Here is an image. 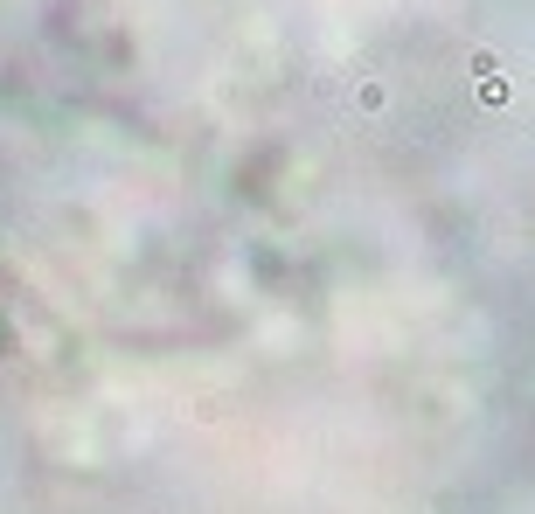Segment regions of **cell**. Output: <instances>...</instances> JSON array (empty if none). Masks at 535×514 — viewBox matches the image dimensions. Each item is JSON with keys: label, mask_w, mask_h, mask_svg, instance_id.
Returning a JSON list of instances; mask_svg holds the SVG:
<instances>
[{"label": "cell", "mask_w": 535, "mask_h": 514, "mask_svg": "<svg viewBox=\"0 0 535 514\" xmlns=\"http://www.w3.org/2000/svg\"><path fill=\"white\" fill-rule=\"evenodd\" d=\"M480 98H487V104H508V98H514V84H508V77H487V84H480Z\"/></svg>", "instance_id": "3"}, {"label": "cell", "mask_w": 535, "mask_h": 514, "mask_svg": "<svg viewBox=\"0 0 535 514\" xmlns=\"http://www.w3.org/2000/svg\"><path fill=\"white\" fill-rule=\"evenodd\" d=\"M466 70H473V77H501V56H494V49H466Z\"/></svg>", "instance_id": "2"}, {"label": "cell", "mask_w": 535, "mask_h": 514, "mask_svg": "<svg viewBox=\"0 0 535 514\" xmlns=\"http://www.w3.org/2000/svg\"><path fill=\"white\" fill-rule=\"evenodd\" d=\"M355 104H362L369 119H375V111H390V84H382V77H362V84H355Z\"/></svg>", "instance_id": "1"}]
</instances>
